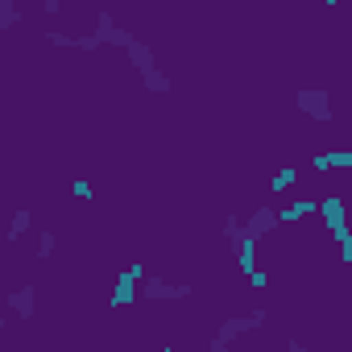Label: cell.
Masks as SVG:
<instances>
[{
	"mask_svg": "<svg viewBox=\"0 0 352 352\" xmlns=\"http://www.w3.org/2000/svg\"><path fill=\"white\" fill-rule=\"evenodd\" d=\"M257 327H265V311H249L245 319H224V323H220V331L208 340V348H212V352H224V348H228L236 336H245V331H257Z\"/></svg>",
	"mask_w": 352,
	"mask_h": 352,
	"instance_id": "cell-1",
	"label": "cell"
},
{
	"mask_svg": "<svg viewBox=\"0 0 352 352\" xmlns=\"http://www.w3.org/2000/svg\"><path fill=\"white\" fill-rule=\"evenodd\" d=\"M294 104H298V112H302L307 120H319V124L331 120V91H327V87H298Z\"/></svg>",
	"mask_w": 352,
	"mask_h": 352,
	"instance_id": "cell-2",
	"label": "cell"
},
{
	"mask_svg": "<svg viewBox=\"0 0 352 352\" xmlns=\"http://www.w3.org/2000/svg\"><path fill=\"white\" fill-rule=\"evenodd\" d=\"M319 216H323V228L331 232V241H340L348 232V204L340 195H323L319 199Z\"/></svg>",
	"mask_w": 352,
	"mask_h": 352,
	"instance_id": "cell-3",
	"label": "cell"
},
{
	"mask_svg": "<svg viewBox=\"0 0 352 352\" xmlns=\"http://www.w3.org/2000/svg\"><path fill=\"white\" fill-rule=\"evenodd\" d=\"M141 294L149 298V302H174V298H191L195 294V286H179V282H166V278H145V286H141Z\"/></svg>",
	"mask_w": 352,
	"mask_h": 352,
	"instance_id": "cell-4",
	"label": "cell"
},
{
	"mask_svg": "<svg viewBox=\"0 0 352 352\" xmlns=\"http://www.w3.org/2000/svg\"><path fill=\"white\" fill-rule=\"evenodd\" d=\"M232 245H236V249H232V253H236V270L249 278V274L257 270V236H253L249 228H241V232L232 236Z\"/></svg>",
	"mask_w": 352,
	"mask_h": 352,
	"instance_id": "cell-5",
	"label": "cell"
},
{
	"mask_svg": "<svg viewBox=\"0 0 352 352\" xmlns=\"http://www.w3.org/2000/svg\"><path fill=\"white\" fill-rule=\"evenodd\" d=\"M137 282H141V278H137L133 270H120V274H116V290L108 294V307H112V311H124V307H133V298H137V290H141Z\"/></svg>",
	"mask_w": 352,
	"mask_h": 352,
	"instance_id": "cell-6",
	"label": "cell"
},
{
	"mask_svg": "<svg viewBox=\"0 0 352 352\" xmlns=\"http://www.w3.org/2000/svg\"><path fill=\"white\" fill-rule=\"evenodd\" d=\"M96 34H100V42H104V46H120V50L133 42V34H129V30H120L112 13H100V17H96Z\"/></svg>",
	"mask_w": 352,
	"mask_h": 352,
	"instance_id": "cell-7",
	"label": "cell"
},
{
	"mask_svg": "<svg viewBox=\"0 0 352 352\" xmlns=\"http://www.w3.org/2000/svg\"><path fill=\"white\" fill-rule=\"evenodd\" d=\"M278 224H282V212H274V208H265V204H261V208L253 212V220H249L245 228H249V232H253V236L261 241V236H270V232H274Z\"/></svg>",
	"mask_w": 352,
	"mask_h": 352,
	"instance_id": "cell-8",
	"label": "cell"
},
{
	"mask_svg": "<svg viewBox=\"0 0 352 352\" xmlns=\"http://www.w3.org/2000/svg\"><path fill=\"white\" fill-rule=\"evenodd\" d=\"M5 302H9V311H13L17 319H34V302H38V294H34V286H17Z\"/></svg>",
	"mask_w": 352,
	"mask_h": 352,
	"instance_id": "cell-9",
	"label": "cell"
},
{
	"mask_svg": "<svg viewBox=\"0 0 352 352\" xmlns=\"http://www.w3.org/2000/svg\"><path fill=\"white\" fill-rule=\"evenodd\" d=\"M311 166H315L319 174H327V170H352V149H331V153H315V157H311Z\"/></svg>",
	"mask_w": 352,
	"mask_h": 352,
	"instance_id": "cell-10",
	"label": "cell"
},
{
	"mask_svg": "<svg viewBox=\"0 0 352 352\" xmlns=\"http://www.w3.org/2000/svg\"><path fill=\"white\" fill-rule=\"evenodd\" d=\"M124 54H129V63H133L137 71H149V67H157V63H153V46H149V42H141V38H133V42L124 46Z\"/></svg>",
	"mask_w": 352,
	"mask_h": 352,
	"instance_id": "cell-11",
	"label": "cell"
},
{
	"mask_svg": "<svg viewBox=\"0 0 352 352\" xmlns=\"http://www.w3.org/2000/svg\"><path fill=\"white\" fill-rule=\"evenodd\" d=\"M30 228H34V212H30V208H17V212H13V224H9V245H17Z\"/></svg>",
	"mask_w": 352,
	"mask_h": 352,
	"instance_id": "cell-12",
	"label": "cell"
},
{
	"mask_svg": "<svg viewBox=\"0 0 352 352\" xmlns=\"http://www.w3.org/2000/svg\"><path fill=\"white\" fill-rule=\"evenodd\" d=\"M294 183H298V166H282L274 179H270V191H274V195H286Z\"/></svg>",
	"mask_w": 352,
	"mask_h": 352,
	"instance_id": "cell-13",
	"label": "cell"
},
{
	"mask_svg": "<svg viewBox=\"0 0 352 352\" xmlns=\"http://www.w3.org/2000/svg\"><path fill=\"white\" fill-rule=\"evenodd\" d=\"M141 83H145V91H153V96H162V91H170V87H174V83H170V75H166V71H157V67L141 71Z\"/></svg>",
	"mask_w": 352,
	"mask_h": 352,
	"instance_id": "cell-14",
	"label": "cell"
},
{
	"mask_svg": "<svg viewBox=\"0 0 352 352\" xmlns=\"http://www.w3.org/2000/svg\"><path fill=\"white\" fill-rule=\"evenodd\" d=\"M307 216H319V204H315V199H294V204L282 212V224H286V220L294 224V220H307Z\"/></svg>",
	"mask_w": 352,
	"mask_h": 352,
	"instance_id": "cell-15",
	"label": "cell"
},
{
	"mask_svg": "<svg viewBox=\"0 0 352 352\" xmlns=\"http://www.w3.org/2000/svg\"><path fill=\"white\" fill-rule=\"evenodd\" d=\"M21 21V13H17V0H0V30H13Z\"/></svg>",
	"mask_w": 352,
	"mask_h": 352,
	"instance_id": "cell-16",
	"label": "cell"
},
{
	"mask_svg": "<svg viewBox=\"0 0 352 352\" xmlns=\"http://www.w3.org/2000/svg\"><path fill=\"white\" fill-rule=\"evenodd\" d=\"M54 249H58V232H50V228H46V232L38 236V257L46 261V257H54Z\"/></svg>",
	"mask_w": 352,
	"mask_h": 352,
	"instance_id": "cell-17",
	"label": "cell"
},
{
	"mask_svg": "<svg viewBox=\"0 0 352 352\" xmlns=\"http://www.w3.org/2000/svg\"><path fill=\"white\" fill-rule=\"evenodd\" d=\"M71 195H75V199H96V187H91L87 179H75V183H71Z\"/></svg>",
	"mask_w": 352,
	"mask_h": 352,
	"instance_id": "cell-18",
	"label": "cell"
},
{
	"mask_svg": "<svg viewBox=\"0 0 352 352\" xmlns=\"http://www.w3.org/2000/svg\"><path fill=\"white\" fill-rule=\"evenodd\" d=\"M336 245H340V257H344V261L352 265V232H344V236H340Z\"/></svg>",
	"mask_w": 352,
	"mask_h": 352,
	"instance_id": "cell-19",
	"label": "cell"
},
{
	"mask_svg": "<svg viewBox=\"0 0 352 352\" xmlns=\"http://www.w3.org/2000/svg\"><path fill=\"white\" fill-rule=\"evenodd\" d=\"M241 228H245V224H241V220H236V216H228V220H224V236H228V241H232V236H236V232H241Z\"/></svg>",
	"mask_w": 352,
	"mask_h": 352,
	"instance_id": "cell-20",
	"label": "cell"
},
{
	"mask_svg": "<svg viewBox=\"0 0 352 352\" xmlns=\"http://www.w3.org/2000/svg\"><path fill=\"white\" fill-rule=\"evenodd\" d=\"M63 5H67V0H42V13H46V17H58Z\"/></svg>",
	"mask_w": 352,
	"mask_h": 352,
	"instance_id": "cell-21",
	"label": "cell"
},
{
	"mask_svg": "<svg viewBox=\"0 0 352 352\" xmlns=\"http://www.w3.org/2000/svg\"><path fill=\"white\" fill-rule=\"evenodd\" d=\"M249 286H257V290H265V286H270V278H265L261 270H253V274H249Z\"/></svg>",
	"mask_w": 352,
	"mask_h": 352,
	"instance_id": "cell-22",
	"label": "cell"
},
{
	"mask_svg": "<svg viewBox=\"0 0 352 352\" xmlns=\"http://www.w3.org/2000/svg\"><path fill=\"white\" fill-rule=\"evenodd\" d=\"M323 5H327V9H331V5H344V0H323Z\"/></svg>",
	"mask_w": 352,
	"mask_h": 352,
	"instance_id": "cell-23",
	"label": "cell"
},
{
	"mask_svg": "<svg viewBox=\"0 0 352 352\" xmlns=\"http://www.w3.org/2000/svg\"><path fill=\"white\" fill-rule=\"evenodd\" d=\"M348 270H352V265H348Z\"/></svg>",
	"mask_w": 352,
	"mask_h": 352,
	"instance_id": "cell-24",
	"label": "cell"
}]
</instances>
